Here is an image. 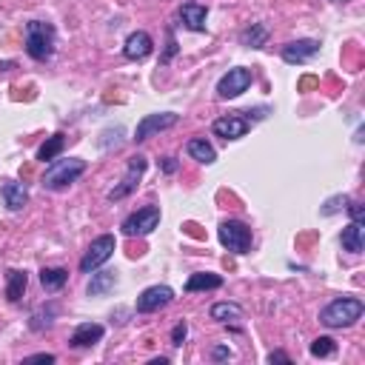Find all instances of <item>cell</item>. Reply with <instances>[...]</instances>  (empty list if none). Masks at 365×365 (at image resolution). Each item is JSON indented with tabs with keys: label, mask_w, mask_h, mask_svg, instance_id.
Listing matches in <instances>:
<instances>
[{
	"label": "cell",
	"mask_w": 365,
	"mask_h": 365,
	"mask_svg": "<svg viewBox=\"0 0 365 365\" xmlns=\"http://www.w3.org/2000/svg\"><path fill=\"white\" fill-rule=\"evenodd\" d=\"M348 200H351V197H345V194H336V197H331V200H325V205H322V214H325V217H331V214H336V211H342V208L348 205Z\"/></svg>",
	"instance_id": "4316f807"
},
{
	"label": "cell",
	"mask_w": 365,
	"mask_h": 365,
	"mask_svg": "<svg viewBox=\"0 0 365 365\" xmlns=\"http://www.w3.org/2000/svg\"><path fill=\"white\" fill-rule=\"evenodd\" d=\"M177 120H180V114H174V111L145 114V117L137 123V128H134V140H137V143H145L148 137H154V134H160V131H165V128L177 125Z\"/></svg>",
	"instance_id": "9c48e42d"
},
{
	"label": "cell",
	"mask_w": 365,
	"mask_h": 365,
	"mask_svg": "<svg viewBox=\"0 0 365 365\" xmlns=\"http://www.w3.org/2000/svg\"><path fill=\"white\" fill-rule=\"evenodd\" d=\"M177 17L182 20L185 29L191 31H205V20H208V9L202 3H182L177 9Z\"/></svg>",
	"instance_id": "9a60e30c"
},
{
	"label": "cell",
	"mask_w": 365,
	"mask_h": 365,
	"mask_svg": "<svg viewBox=\"0 0 365 365\" xmlns=\"http://www.w3.org/2000/svg\"><path fill=\"white\" fill-rule=\"evenodd\" d=\"M174 299V291L168 285H148L140 297H137V311L140 314H154L160 308H165Z\"/></svg>",
	"instance_id": "30bf717a"
},
{
	"label": "cell",
	"mask_w": 365,
	"mask_h": 365,
	"mask_svg": "<svg viewBox=\"0 0 365 365\" xmlns=\"http://www.w3.org/2000/svg\"><path fill=\"white\" fill-rule=\"evenodd\" d=\"M114 285H117V271H97V274H91L86 291H88V297H103V294H108Z\"/></svg>",
	"instance_id": "ac0fdd59"
},
{
	"label": "cell",
	"mask_w": 365,
	"mask_h": 365,
	"mask_svg": "<svg viewBox=\"0 0 365 365\" xmlns=\"http://www.w3.org/2000/svg\"><path fill=\"white\" fill-rule=\"evenodd\" d=\"M26 285H29V277H26V271H9V279H6V299L9 302H20L23 299V291H26Z\"/></svg>",
	"instance_id": "ffe728a7"
},
{
	"label": "cell",
	"mask_w": 365,
	"mask_h": 365,
	"mask_svg": "<svg viewBox=\"0 0 365 365\" xmlns=\"http://www.w3.org/2000/svg\"><path fill=\"white\" fill-rule=\"evenodd\" d=\"M228 356H231V351L222 348V345H217V348L211 351V359H217V362H220V359H228Z\"/></svg>",
	"instance_id": "4dcf8cb0"
},
{
	"label": "cell",
	"mask_w": 365,
	"mask_h": 365,
	"mask_svg": "<svg viewBox=\"0 0 365 365\" xmlns=\"http://www.w3.org/2000/svg\"><path fill=\"white\" fill-rule=\"evenodd\" d=\"M26 362H54V354H31L26 356Z\"/></svg>",
	"instance_id": "1f68e13d"
},
{
	"label": "cell",
	"mask_w": 365,
	"mask_h": 365,
	"mask_svg": "<svg viewBox=\"0 0 365 365\" xmlns=\"http://www.w3.org/2000/svg\"><path fill=\"white\" fill-rule=\"evenodd\" d=\"M145 157L143 154H134L131 160H128V165H125V174H123V180L108 191V200L111 202H117V200H125L137 185H140V180H143V174H145Z\"/></svg>",
	"instance_id": "8992f818"
},
{
	"label": "cell",
	"mask_w": 365,
	"mask_h": 365,
	"mask_svg": "<svg viewBox=\"0 0 365 365\" xmlns=\"http://www.w3.org/2000/svg\"><path fill=\"white\" fill-rule=\"evenodd\" d=\"M54 46H57V31H54L51 23H46V20L26 23V51H29V57L43 63L54 54Z\"/></svg>",
	"instance_id": "7a4b0ae2"
},
{
	"label": "cell",
	"mask_w": 365,
	"mask_h": 365,
	"mask_svg": "<svg viewBox=\"0 0 365 365\" xmlns=\"http://www.w3.org/2000/svg\"><path fill=\"white\" fill-rule=\"evenodd\" d=\"M268 362H291V356L282 354V351H271V354H268Z\"/></svg>",
	"instance_id": "836d02e7"
},
{
	"label": "cell",
	"mask_w": 365,
	"mask_h": 365,
	"mask_svg": "<svg viewBox=\"0 0 365 365\" xmlns=\"http://www.w3.org/2000/svg\"><path fill=\"white\" fill-rule=\"evenodd\" d=\"M317 51H319V43L305 37V40H294V43H285L279 54H282V60H285V63H291V66H294V63H308V60H311Z\"/></svg>",
	"instance_id": "7c38bea8"
},
{
	"label": "cell",
	"mask_w": 365,
	"mask_h": 365,
	"mask_svg": "<svg viewBox=\"0 0 365 365\" xmlns=\"http://www.w3.org/2000/svg\"><path fill=\"white\" fill-rule=\"evenodd\" d=\"M151 48H154V43H151L148 31H131L125 37V43H123V54L128 60H145L151 54Z\"/></svg>",
	"instance_id": "4fadbf2b"
},
{
	"label": "cell",
	"mask_w": 365,
	"mask_h": 365,
	"mask_svg": "<svg viewBox=\"0 0 365 365\" xmlns=\"http://www.w3.org/2000/svg\"><path fill=\"white\" fill-rule=\"evenodd\" d=\"M185 151H188V154H191L194 160L205 163V165H211V163L217 160V151H214V145H211V143H205L202 137H194V140H188Z\"/></svg>",
	"instance_id": "44dd1931"
},
{
	"label": "cell",
	"mask_w": 365,
	"mask_h": 365,
	"mask_svg": "<svg viewBox=\"0 0 365 365\" xmlns=\"http://www.w3.org/2000/svg\"><path fill=\"white\" fill-rule=\"evenodd\" d=\"M114 237L111 234H100L97 240H91V245L86 248V254H83V259H80V271L83 274H91V271H97L111 254H114Z\"/></svg>",
	"instance_id": "ba28073f"
},
{
	"label": "cell",
	"mask_w": 365,
	"mask_h": 365,
	"mask_svg": "<svg viewBox=\"0 0 365 365\" xmlns=\"http://www.w3.org/2000/svg\"><path fill=\"white\" fill-rule=\"evenodd\" d=\"M362 311H365L362 299H356V297H336V299H331L319 311V322L325 328H351L362 317Z\"/></svg>",
	"instance_id": "6da1fadb"
},
{
	"label": "cell",
	"mask_w": 365,
	"mask_h": 365,
	"mask_svg": "<svg viewBox=\"0 0 365 365\" xmlns=\"http://www.w3.org/2000/svg\"><path fill=\"white\" fill-rule=\"evenodd\" d=\"M160 208L157 205H145V208H137V211H131L125 220H123V234L125 237H145V234H151L157 225H160Z\"/></svg>",
	"instance_id": "5b68a950"
},
{
	"label": "cell",
	"mask_w": 365,
	"mask_h": 365,
	"mask_svg": "<svg viewBox=\"0 0 365 365\" xmlns=\"http://www.w3.org/2000/svg\"><path fill=\"white\" fill-rule=\"evenodd\" d=\"M211 319L217 322H234V319H242V308L237 302H214L211 305Z\"/></svg>",
	"instance_id": "d4e9b609"
},
{
	"label": "cell",
	"mask_w": 365,
	"mask_h": 365,
	"mask_svg": "<svg viewBox=\"0 0 365 365\" xmlns=\"http://www.w3.org/2000/svg\"><path fill=\"white\" fill-rule=\"evenodd\" d=\"M68 282V271L66 268H43L40 271V285L46 291H60Z\"/></svg>",
	"instance_id": "cb8c5ba5"
},
{
	"label": "cell",
	"mask_w": 365,
	"mask_h": 365,
	"mask_svg": "<svg viewBox=\"0 0 365 365\" xmlns=\"http://www.w3.org/2000/svg\"><path fill=\"white\" fill-rule=\"evenodd\" d=\"M163 171L165 174H174L177 171V160L174 157H163Z\"/></svg>",
	"instance_id": "d6a6232c"
},
{
	"label": "cell",
	"mask_w": 365,
	"mask_h": 365,
	"mask_svg": "<svg viewBox=\"0 0 365 365\" xmlns=\"http://www.w3.org/2000/svg\"><path fill=\"white\" fill-rule=\"evenodd\" d=\"M103 334H106V328H103L100 322H83V325H77L74 334L68 336V345H71V348H91V345H97V342L103 339Z\"/></svg>",
	"instance_id": "5bb4252c"
},
{
	"label": "cell",
	"mask_w": 365,
	"mask_h": 365,
	"mask_svg": "<svg viewBox=\"0 0 365 365\" xmlns=\"http://www.w3.org/2000/svg\"><path fill=\"white\" fill-rule=\"evenodd\" d=\"M265 40H268V29L262 23H251L248 29L240 31V43L248 48H259V46H265Z\"/></svg>",
	"instance_id": "7402d4cb"
},
{
	"label": "cell",
	"mask_w": 365,
	"mask_h": 365,
	"mask_svg": "<svg viewBox=\"0 0 365 365\" xmlns=\"http://www.w3.org/2000/svg\"><path fill=\"white\" fill-rule=\"evenodd\" d=\"M248 128H251V123L245 117H240V114H225V117H217L211 123V131L217 137H222V140H240V137L248 134Z\"/></svg>",
	"instance_id": "8fae6325"
},
{
	"label": "cell",
	"mask_w": 365,
	"mask_h": 365,
	"mask_svg": "<svg viewBox=\"0 0 365 365\" xmlns=\"http://www.w3.org/2000/svg\"><path fill=\"white\" fill-rule=\"evenodd\" d=\"M63 145H66V134H51V137L37 148V160H40V163H51V160H57L60 151H63Z\"/></svg>",
	"instance_id": "603a6c76"
},
{
	"label": "cell",
	"mask_w": 365,
	"mask_h": 365,
	"mask_svg": "<svg viewBox=\"0 0 365 365\" xmlns=\"http://www.w3.org/2000/svg\"><path fill=\"white\" fill-rule=\"evenodd\" d=\"M217 237H220V242H222L228 251H234V254L251 251V228H248L245 222H240V220H222L220 228H217Z\"/></svg>",
	"instance_id": "277c9868"
},
{
	"label": "cell",
	"mask_w": 365,
	"mask_h": 365,
	"mask_svg": "<svg viewBox=\"0 0 365 365\" xmlns=\"http://www.w3.org/2000/svg\"><path fill=\"white\" fill-rule=\"evenodd\" d=\"M185 334H188L185 322H177V325H174V331H171V345H174V348H180V345L185 342Z\"/></svg>",
	"instance_id": "83f0119b"
},
{
	"label": "cell",
	"mask_w": 365,
	"mask_h": 365,
	"mask_svg": "<svg viewBox=\"0 0 365 365\" xmlns=\"http://www.w3.org/2000/svg\"><path fill=\"white\" fill-rule=\"evenodd\" d=\"M86 171V160L80 157H68V160H51L46 174H43V188L60 191L66 185H71L74 180H80V174Z\"/></svg>",
	"instance_id": "3957f363"
},
{
	"label": "cell",
	"mask_w": 365,
	"mask_h": 365,
	"mask_svg": "<svg viewBox=\"0 0 365 365\" xmlns=\"http://www.w3.org/2000/svg\"><path fill=\"white\" fill-rule=\"evenodd\" d=\"M345 208H348V214H351V220H354V222H362V220H365V208H362V202L348 200V205H345Z\"/></svg>",
	"instance_id": "f1b7e54d"
},
{
	"label": "cell",
	"mask_w": 365,
	"mask_h": 365,
	"mask_svg": "<svg viewBox=\"0 0 365 365\" xmlns=\"http://www.w3.org/2000/svg\"><path fill=\"white\" fill-rule=\"evenodd\" d=\"M251 80H254L251 68H245V66L228 68V71H225V74L217 80V94H220L222 100H234V97H240L242 91H248Z\"/></svg>",
	"instance_id": "52a82bcc"
},
{
	"label": "cell",
	"mask_w": 365,
	"mask_h": 365,
	"mask_svg": "<svg viewBox=\"0 0 365 365\" xmlns=\"http://www.w3.org/2000/svg\"><path fill=\"white\" fill-rule=\"evenodd\" d=\"M222 285V277L220 274H191L188 277V282H185V291L188 294H194V291H214V288H220Z\"/></svg>",
	"instance_id": "d6986e66"
},
{
	"label": "cell",
	"mask_w": 365,
	"mask_h": 365,
	"mask_svg": "<svg viewBox=\"0 0 365 365\" xmlns=\"http://www.w3.org/2000/svg\"><path fill=\"white\" fill-rule=\"evenodd\" d=\"M0 194H3V202H6L9 211H20V208L29 202V191H26V185L17 182V180H6L3 188H0Z\"/></svg>",
	"instance_id": "2e32d148"
},
{
	"label": "cell",
	"mask_w": 365,
	"mask_h": 365,
	"mask_svg": "<svg viewBox=\"0 0 365 365\" xmlns=\"http://www.w3.org/2000/svg\"><path fill=\"white\" fill-rule=\"evenodd\" d=\"M336 3H342V0H336Z\"/></svg>",
	"instance_id": "e575fe53"
},
{
	"label": "cell",
	"mask_w": 365,
	"mask_h": 365,
	"mask_svg": "<svg viewBox=\"0 0 365 365\" xmlns=\"http://www.w3.org/2000/svg\"><path fill=\"white\" fill-rule=\"evenodd\" d=\"M339 242H342V248H345V251H351V254H359V251L365 248V225L351 220V222L342 228V237H339Z\"/></svg>",
	"instance_id": "e0dca14e"
},
{
	"label": "cell",
	"mask_w": 365,
	"mask_h": 365,
	"mask_svg": "<svg viewBox=\"0 0 365 365\" xmlns=\"http://www.w3.org/2000/svg\"><path fill=\"white\" fill-rule=\"evenodd\" d=\"M174 51H177V40H174V34L168 31V48H165V54H163V63H168V60L174 57Z\"/></svg>",
	"instance_id": "f546056e"
},
{
	"label": "cell",
	"mask_w": 365,
	"mask_h": 365,
	"mask_svg": "<svg viewBox=\"0 0 365 365\" xmlns=\"http://www.w3.org/2000/svg\"><path fill=\"white\" fill-rule=\"evenodd\" d=\"M334 351H336V345H334V339H331V336H317V339L311 342V356L325 359V356H331Z\"/></svg>",
	"instance_id": "484cf974"
}]
</instances>
